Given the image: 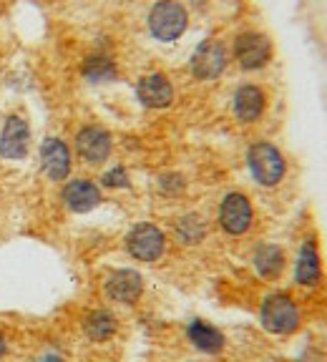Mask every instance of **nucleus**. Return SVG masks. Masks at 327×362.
I'll use <instances>...</instances> for the list:
<instances>
[{"mask_svg": "<svg viewBox=\"0 0 327 362\" xmlns=\"http://www.w3.org/2000/svg\"><path fill=\"white\" fill-rule=\"evenodd\" d=\"M247 169L260 187L275 189L282 184L285 174H287V158L275 144L254 141L247 148Z\"/></svg>", "mask_w": 327, "mask_h": 362, "instance_id": "1", "label": "nucleus"}, {"mask_svg": "<svg viewBox=\"0 0 327 362\" xmlns=\"http://www.w3.org/2000/svg\"><path fill=\"white\" fill-rule=\"evenodd\" d=\"M260 322L270 334L287 337V334H294L299 329L302 315H299V307L292 294L275 292V294H270V297H265V302H262Z\"/></svg>", "mask_w": 327, "mask_h": 362, "instance_id": "2", "label": "nucleus"}, {"mask_svg": "<svg viewBox=\"0 0 327 362\" xmlns=\"http://www.w3.org/2000/svg\"><path fill=\"white\" fill-rule=\"evenodd\" d=\"M147 25L159 43H174L189 28V11L179 0H156L147 16Z\"/></svg>", "mask_w": 327, "mask_h": 362, "instance_id": "3", "label": "nucleus"}, {"mask_svg": "<svg viewBox=\"0 0 327 362\" xmlns=\"http://www.w3.org/2000/svg\"><path fill=\"white\" fill-rule=\"evenodd\" d=\"M124 247L131 259L154 264L166 252V234L156 224H151V221H142V224L131 226V232L124 239Z\"/></svg>", "mask_w": 327, "mask_h": 362, "instance_id": "4", "label": "nucleus"}, {"mask_svg": "<svg viewBox=\"0 0 327 362\" xmlns=\"http://www.w3.org/2000/svg\"><path fill=\"white\" fill-rule=\"evenodd\" d=\"M234 61L239 63L242 71H262L275 58V45L270 35L262 30H242L234 38Z\"/></svg>", "mask_w": 327, "mask_h": 362, "instance_id": "5", "label": "nucleus"}, {"mask_svg": "<svg viewBox=\"0 0 327 362\" xmlns=\"http://www.w3.org/2000/svg\"><path fill=\"white\" fill-rule=\"evenodd\" d=\"M217 221H219L222 232L229 234V237H242V234H247L254 221V206L247 194H242V192L226 194L219 204V211H217Z\"/></svg>", "mask_w": 327, "mask_h": 362, "instance_id": "6", "label": "nucleus"}, {"mask_svg": "<svg viewBox=\"0 0 327 362\" xmlns=\"http://www.w3.org/2000/svg\"><path fill=\"white\" fill-rule=\"evenodd\" d=\"M229 66V51L226 45L222 43L219 38H207L197 45V51L192 53V61H189V68H192V76L197 81H214L219 78L222 74Z\"/></svg>", "mask_w": 327, "mask_h": 362, "instance_id": "7", "label": "nucleus"}, {"mask_svg": "<svg viewBox=\"0 0 327 362\" xmlns=\"http://www.w3.org/2000/svg\"><path fill=\"white\" fill-rule=\"evenodd\" d=\"M74 148L84 164L101 166L103 161H108V156H111V151H113V136L108 134L103 126H96V124L81 126L74 139Z\"/></svg>", "mask_w": 327, "mask_h": 362, "instance_id": "8", "label": "nucleus"}, {"mask_svg": "<svg viewBox=\"0 0 327 362\" xmlns=\"http://www.w3.org/2000/svg\"><path fill=\"white\" fill-rule=\"evenodd\" d=\"M30 124L23 113H8L0 129V156L8 161H23L30 153Z\"/></svg>", "mask_w": 327, "mask_h": 362, "instance_id": "9", "label": "nucleus"}, {"mask_svg": "<svg viewBox=\"0 0 327 362\" xmlns=\"http://www.w3.org/2000/svg\"><path fill=\"white\" fill-rule=\"evenodd\" d=\"M38 161L40 171L48 181H66L71 176V166H74V156H71V146L58 136H48L38 148Z\"/></svg>", "mask_w": 327, "mask_h": 362, "instance_id": "10", "label": "nucleus"}, {"mask_svg": "<svg viewBox=\"0 0 327 362\" xmlns=\"http://www.w3.org/2000/svg\"><path fill=\"white\" fill-rule=\"evenodd\" d=\"M103 294L116 305H136L144 294V277L136 269H113L103 279Z\"/></svg>", "mask_w": 327, "mask_h": 362, "instance_id": "11", "label": "nucleus"}, {"mask_svg": "<svg viewBox=\"0 0 327 362\" xmlns=\"http://www.w3.org/2000/svg\"><path fill=\"white\" fill-rule=\"evenodd\" d=\"M61 199L68 211H74V214H88V211H93L96 206H101L103 194L96 181L81 176V179H71L63 184Z\"/></svg>", "mask_w": 327, "mask_h": 362, "instance_id": "12", "label": "nucleus"}, {"mask_svg": "<svg viewBox=\"0 0 327 362\" xmlns=\"http://www.w3.org/2000/svg\"><path fill=\"white\" fill-rule=\"evenodd\" d=\"M136 98L142 101V106L154 108V111H164L169 108L176 98L174 83L169 81V76L161 74V71H154L139 78L136 83Z\"/></svg>", "mask_w": 327, "mask_h": 362, "instance_id": "13", "label": "nucleus"}, {"mask_svg": "<svg viewBox=\"0 0 327 362\" xmlns=\"http://www.w3.org/2000/svg\"><path fill=\"white\" fill-rule=\"evenodd\" d=\"M267 111V93L262 86L244 83L231 96V113L239 124H257Z\"/></svg>", "mask_w": 327, "mask_h": 362, "instance_id": "14", "label": "nucleus"}, {"mask_svg": "<svg viewBox=\"0 0 327 362\" xmlns=\"http://www.w3.org/2000/svg\"><path fill=\"white\" fill-rule=\"evenodd\" d=\"M294 282L299 287H317L322 282V255L315 237H307L294 262Z\"/></svg>", "mask_w": 327, "mask_h": 362, "instance_id": "15", "label": "nucleus"}, {"mask_svg": "<svg viewBox=\"0 0 327 362\" xmlns=\"http://www.w3.org/2000/svg\"><path fill=\"white\" fill-rule=\"evenodd\" d=\"M186 339L204 355H219L226 347V337L219 327L204 322V320H192L186 325Z\"/></svg>", "mask_w": 327, "mask_h": 362, "instance_id": "16", "label": "nucleus"}, {"mask_svg": "<svg viewBox=\"0 0 327 362\" xmlns=\"http://www.w3.org/2000/svg\"><path fill=\"white\" fill-rule=\"evenodd\" d=\"M252 264H254V272H257L262 279H267V282H275V279L282 277L285 267H287V257H285L282 247L265 242V244H260V247L254 249Z\"/></svg>", "mask_w": 327, "mask_h": 362, "instance_id": "17", "label": "nucleus"}, {"mask_svg": "<svg viewBox=\"0 0 327 362\" xmlns=\"http://www.w3.org/2000/svg\"><path fill=\"white\" fill-rule=\"evenodd\" d=\"M119 332L116 315L108 310H93L84 317V334L91 342H108Z\"/></svg>", "mask_w": 327, "mask_h": 362, "instance_id": "18", "label": "nucleus"}, {"mask_svg": "<svg viewBox=\"0 0 327 362\" xmlns=\"http://www.w3.org/2000/svg\"><path fill=\"white\" fill-rule=\"evenodd\" d=\"M81 76H84L88 83H111V81L119 78V68H116L111 56L93 53V56H88L81 63Z\"/></svg>", "mask_w": 327, "mask_h": 362, "instance_id": "19", "label": "nucleus"}, {"mask_svg": "<svg viewBox=\"0 0 327 362\" xmlns=\"http://www.w3.org/2000/svg\"><path fill=\"white\" fill-rule=\"evenodd\" d=\"M176 237H179L181 244H202L204 237H207V221L199 214H184L176 219Z\"/></svg>", "mask_w": 327, "mask_h": 362, "instance_id": "20", "label": "nucleus"}, {"mask_svg": "<svg viewBox=\"0 0 327 362\" xmlns=\"http://www.w3.org/2000/svg\"><path fill=\"white\" fill-rule=\"evenodd\" d=\"M101 187H106V189H129L131 187V176H129V171H126V166H111L108 171H103Z\"/></svg>", "mask_w": 327, "mask_h": 362, "instance_id": "21", "label": "nucleus"}, {"mask_svg": "<svg viewBox=\"0 0 327 362\" xmlns=\"http://www.w3.org/2000/svg\"><path fill=\"white\" fill-rule=\"evenodd\" d=\"M186 187L184 176L179 174H164L161 179H159V189H161L164 194H171V197H176V194H181Z\"/></svg>", "mask_w": 327, "mask_h": 362, "instance_id": "22", "label": "nucleus"}, {"mask_svg": "<svg viewBox=\"0 0 327 362\" xmlns=\"http://www.w3.org/2000/svg\"><path fill=\"white\" fill-rule=\"evenodd\" d=\"M35 362H66V357L58 355V352H48V355L38 357V360H35Z\"/></svg>", "mask_w": 327, "mask_h": 362, "instance_id": "23", "label": "nucleus"}, {"mask_svg": "<svg viewBox=\"0 0 327 362\" xmlns=\"http://www.w3.org/2000/svg\"><path fill=\"white\" fill-rule=\"evenodd\" d=\"M6 355H8V339L0 334V360H3Z\"/></svg>", "mask_w": 327, "mask_h": 362, "instance_id": "24", "label": "nucleus"}]
</instances>
